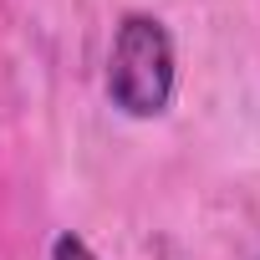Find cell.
<instances>
[{
    "mask_svg": "<svg viewBox=\"0 0 260 260\" xmlns=\"http://www.w3.org/2000/svg\"><path fill=\"white\" fill-rule=\"evenodd\" d=\"M179 87V51L174 31L148 16V11H127L117 21L112 51H107V102L122 117H164Z\"/></svg>",
    "mask_w": 260,
    "mask_h": 260,
    "instance_id": "1",
    "label": "cell"
},
{
    "mask_svg": "<svg viewBox=\"0 0 260 260\" xmlns=\"http://www.w3.org/2000/svg\"><path fill=\"white\" fill-rule=\"evenodd\" d=\"M51 260H102V255H97L82 235H72V230H67V235H56V240H51Z\"/></svg>",
    "mask_w": 260,
    "mask_h": 260,
    "instance_id": "2",
    "label": "cell"
}]
</instances>
